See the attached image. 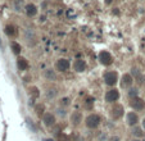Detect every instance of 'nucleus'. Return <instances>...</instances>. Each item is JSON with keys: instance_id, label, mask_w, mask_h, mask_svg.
I'll return each mask as SVG.
<instances>
[{"instance_id": "nucleus-29", "label": "nucleus", "mask_w": 145, "mask_h": 141, "mask_svg": "<svg viewBox=\"0 0 145 141\" xmlns=\"http://www.w3.org/2000/svg\"><path fill=\"white\" fill-rule=\"evenodd\" d=\"M45 141H54V140H51V139H46Z\"/></svg>"}, {"instance_id": "nucleus-13", "label": "nucleus", "mask_w": 145, "mask_h": 141, "mask_svg": "<svg viewBox=\"0 0 145 141\" xmlns=\"http://www.w3.org/2000/svg\"><path fill=\"white\" fill-rule=\"evenodd\" d=\"M81 121H82V114H81L80 112H73L72 115H71V122H72L74 126H77Z\"/></svg>"}, {"instance_id": "nucleus-9", "label": "nucleus", "mask_w": 145, "mask_h": 141, "mask_svg": "<svg viewBox=\"0 0 145 141\" xmlns=\"http://www.w3.org/2000/svg\"><path fill=\"white\" fill-rule=\"evenodd\" d=\"M132 81H134L132 76H131V75H129V73H126V75H123V76H122L121 86H122V87H129V86H131V85H132Z\"/></svg>"}, {"instance_id": "nucleus-4", "label": "nucleus", "mask_w": 145, "mask_h": 141, "mask_svg": "<svg viewBox=\"0 0 145 141\" xmlns=\"http://www.w3.org/2000/svg\"><path fill=\"white\" fill-rule=\"evenodd\" d=\"M123 107L122 105H119V104H116V105H113V108L111 109V115H112V118L113 119H119L122 115H123Z\"/></svg>"}, {"instance_id": "nucleus-24", "label": "nucleus", "mask_w": 145, "mask_h": 141, "mask_svg": "<svg viewBox=\"0 0 145 141\" xmlns=\"http://www.w3.org/2000/svg\"><path fill=\"white\" fill-rule=\"evenodd\" d=\"M60 103H62L63 105H67V104H68V99H67V97H64V99H63Z\"/></svg>"}, {"instance_id": "nucleus-5", "label": "nucleus", "mask_w": 145, "mask_h": 141, "mask_svg": "<svg viewBox=\"0 0 145 141\" xmlns=\"http://www.w3.org/2000/svg\"><path fill=\"white\" fill-rule=\"evenodd\" d=\"M130 105H131V108H134L135 110H141L145 108V101L143 99H140V97L136 96V97H134V99L131 100Z\"/></svg>"}, {"instance_id": "nucleus-8", "label": "nucleus", "mask_w": 145, "mask_h": 141, "mask_svg": "<svg viewBox=\"0 0 145 141\" xmlns=\"http://www.w3.org/2000/svg\"><path fill=\"white\" fill-rule=\"evenodd\" d=\"M57 69L60 72H66L69 69V62L67 59H59L57 62Z\"/></svg>"}, {"instance_id": "nucleus-22", "label": "nucleus", "mask_w": 145, "mask_h": 141, "mask_svg": "<svg viewBox=\"0 0 145 141\" xmlns=\"http://www.w3.org/2000/svg\"><path fill=\"white\" fill-rule=\"evenodd\" d=\"M59 141H69V139H68L66 135H63V133H62V135L59 136Z\"/></svg>"}, {"instance_id": "nucleus-12", "label": "nucleus", "mask_w": 145, "mask_h": 141, "mask_svg": "<svg viewBox=\"0 0 145 141\" xmlns=\"http://www.w3.org/2000/svg\"><path fill=\"white\" fill-rule=\"evenodd\" d=\"M36 13H37V8L35 4H27L26 5V14L28 17L36 16Z\"/></svg>"}, {"instance_id": "nucleus-19", "label": "nucleus", "mask_w": 145, "mask_h": 141, "mask_svg": "<svg viewBox=\"0 0 145 141\" xmlns=\"http://www.w3.org/2000/svg\"><path fill=\"white\" fill-rule=\"evenodd\" d=\"M23 4V0H14V7L15 10H21V7Z\"/></svg>"}, {"instance_id": "nucleus-18", "label": "nucleus", "mask_w": 145, "mask_h": 141, "mask_svg": "<svg viewBox=\"0 0 145 141\" xmlns=\"http://www.w3.org/2000/svg\"><path fill=\"white\" fill-rule=\"evenodd\" d=\"M30 94L32 95V96H35V97H37L40 95V93H39L37 87H32V89H30Z\"/></svg>"}, {"instance_id": "nucleus-15", "label": "nucleus", "mask_w": 145, "mask_h": 141, "mask_svg": "<svg viewBox=\"0 0 145 141\" xmlns=\"http://www.w3.org/2000/svg\"><path fill=\"white\" fill-rule=\"evenodd\" d=\"M10 46H12V50H13V53L14 54H19L21 53V50H22V47H21V45L18 44V42H15V41H13L12 44H10Z\"/></svg>"}, {"instance_id": "nucleus-28", "label": "nucleus", "mask_w": 145, "mask_h": 141, "mask_svg": "<svg viewBox=\"0 0 145 141\" xmlns=\"http://www.w3.org/2000/svg\"><path fill=\"white\" fill-rule=\"evenodd\" d=\"M143 127H144V130H145V118H144V121H143Z\"/></svg>"}, {"instance_id": "nucleus-6", "label": "nucleus", "mask_w": 145, "mask_h": 141, "mask_svg": "<svg viewBox=\"0 0 145 141\" xmlns=\"http://www.w3.org/2000/svg\"><path fill=\"white\" fill-rule=\"evenodd\" d=\"M118 97H119V93H118V90H116V89L109 90V91L107 93V95H105V100H107L108 103L117 101V100H118Z\"/></svg>"}, {"instance_id": "nucleus-30", "label": "nucleus", "mask_w": 145, "mask_h": 141, "mask_svg": "<svg viewBox=\"0 0 145 141\" xmlns=\"http://www.w3.org/2000/svg\"><path fill=\"white\" fill-rule=\"evenodd\" d=\"M0 47H1V40H0Z\"/></svg>"}, {"instance_id": "nucleus-3", "label": "nucleus", "mask_w": 145, "mask_h": 141, "mask_svg": "<svg viewBox=\"0 0 145 141\" xmlns=\"http://www.w3.org/2000/svg\"><path fill=\"white\" fill-rule=\"evenodd\" d=\"M104 81H105L107 85L114 86L117 83V81H118V76H117L116 72H107V73L104 75Z\"/></svg>"}, {"instance_id": "nucleus-27", "label": "nucleus", "mask_w": 145, "mask_h": 141, "mask_svg": "<svg viewBox=\"0 0 145 141\" xmlns=\"http://www.w3.org/2000/svg\"><path fill=\"white\" fill-rule=\"evenodd\" d=\"M111 1H112V0H105V3H107V4H111Z\"/></svg>"}, {"instance_id": "nucleus-20", "label": "nucleus", "mask_w": 145, "mask_h": 141, "mask_svg": "<svg viewBox=\"0 0 145 141\" xmlns=\"http://www.w3.org/2000/svg\"><path fill=\"white\" fill-rule=\"evenodd\" d=\"M85 104H86L87 108L90 109V108L94 105V99H92V97H87V99H86V103H85Z\"/></svg>"}, {"instance_id": "nucleus-17", "label": "nucleus", "mask_w": 145, "mask_h": 141, "mask_svg": "<svg viewBox=\"0 0 145 141\" xmlns=\"http://www.w3.org/2000/svg\"><path fill=\"white\" fill-rule=\"evenodd\" d=\"M132 133L135 135V136H137V137H141L144 133H143V131H141V128H139V127H135L134 130H132Z\"/></svg>"}, {"instance_id": "nucleus-1", "label": "nucleus", "mask_w": 145, "mask_h": 141, "mask_svg": "<svg viewBox=\"0 0 145 141\" xmlns=\"http://www.w3.org/2000/svg\"><path fill=\"white\" fill-rule=\"evenodd\" d=\"M100 123V117L98 114H90L86 118V126L89 128H96Z\"/></svg>"}, {"instance_id": "nucleus-16", "label": "nucleus", "mask_w": 145, "mask_h": 141, "mask_svg": "<svg viewBox=\"0 0 145 141\" xmlns=\"http://www.w3.org/2000/svg\"><path fill=\"white\" fill-rule=\"evenodd\" d=\"M5 33H7L8 36H14L15 35V28L13 27V26L8 24V26L5 27Z\"/></svg>"}, {"instance_id": "nucleus-11", "label": "nucleus", "mask_w": 145, "mask_h": 141, "mask_svg": "<svg viewBox=\"0 0 145 141\" xmlns=\"http://www.w3.org/2000/svg\"><path fill=\"white\" fill-rule=\"evenodd\" d=\"M17 67H18V69L19 71H26L27 68H28V62H27V59L26 58H18L17 59Z\"/></svg>"}, {"instance_id": "nucleus-10", "label": "nucleus", "mask_w": 145, "mask_h": 141, "mask_svg": "<svg viewBox=\"0 0 145 141\" xmlns=\"http://www.w3.org/2000/svg\"><path fill=\"white\" fill-rule=\"evenodd\" d=\"M73 68H74L76 72H84L85 68H86V63H85V60H82V59H78V60L74 62Z\"/></svg>"}, {"instance_id": "nucleus-23", "label": "nucleus", "mask_w": 145, "mask_h": 141, "mask_svg": "<svg viewBox=\"0 0 145 141\" xmlns=\"http://www.w3.org/2000/svg\"><path fill=\"white\" fill-rule=\"evenodd\" d=\"M46 76H48V77H51V78H54V77H55V75H54L53 72H50V71H48V72H46Z\"/></svg>"}, {"instance_id": "nucleus-7", "label": "nucleus", "mask_w": 145, "mask_h": 141, "mask_svg": "<svg viewBox=\"0 0 145 141\" xmlns=\"http://www.w3.org/2000/svg\"><path fill=\"white\" fill-rule=\"evenodd\" d=\"M43 122L45 123V126H48V127L54 126L55 125V115L51 114V113H45L43 117Z\"/></svg>"}, {"instance_id": "nucleus-26", "label": "nucleus", "mask_w": 145, "mask_h": 141, "mask_svg": "<svg viewBox=\"0 0 145 141\" xmlns=\"http://www.w3.org/2000/svg\"><path fill=\"white\" fill-rule=\"evenodd\" d=\"M109 141H119V139H118V137H112Z\"/></svg>"}, {"instance_id": "nucleus-25", "label": "nucleus", "mask_w": 145, "mask_h": 141, "mask_svg": "<svg viewBox=\"0 0 145 141\" xmlns=\"http://www.w3.org/2000/svg\"><path fill=\"white\" fill-rule=\"evenodd\" d=\"M130 96H134V97H136V90H131V91H130Z\"/></svg>"}, {"instance_id": "nucleus-2", "label": "nucleus", "mask_w": 145, "mask_h": 141, "mask_svg": "<svg viewBox=\"0 0 145 141\" xmlns=\"http://www.w3.org/2000/svg\"><path fill=\"white\" fill-rule=\"evenodd\" d=\"M99 60H100V63H102L103 65H111L113 63V58H112L111 53L103 50V51L99 53Z\"/></svg>"}, {"instance_id": "nucleus-14", "label": "nucleus", "mask_w": 145, "mask_h": 141, "mask_svg": "<svg viewBox=\"0 0 145 141\" xmlns=\"http://www.w3.org/2000/svg\"><path fill=\"white\" fill-rule=\"evenodd\" d=\"M139 122V117H137V114L136 113H134V112H131V113H129L127 114V123L131 126L136 125Z\"/></svg>"}, {"instance_id": "nucleus-31", "label": "nucleus", "mask_w": 145, "mask_h": 141, "mask_svg": "<svg viewBox=\"0 0 145 141\" xmlns=\"http://www.w3.org/2000/svg\"><path fill=\"white\" fill-rule=\"evenodd\" d=\"M134 141H140V140H134Z\"/></svg>"}, {"instance_id": "nucleus-21", "label": "nucleus", "mask_w": 145, "mask_h": 141, "mask_svg": "<svg viewBox=\"0 0 145 141\" xmlns=\"http://www.w3.org/2000/svg\"><path fill=\"white\" fill-rule=\"evenodd\" d=\"M36 113H37V115L41 117V114L44 113V105H37L36 107Z\"/></svg>"}]
</instances>
